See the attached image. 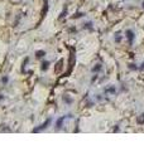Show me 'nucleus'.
Segmentation results:
<instances>
[{
    "instance_id": "obj_3",
    "label": "nucleus",
    "mask_w": 144,
    "mask_h": 151,
    "mask_svg": "<svg viewBox=\"0 0 144 151\" xmlns=\"http://www.w3.org/2000/svg\"><path fill=\"white\" fill-rule=\"evenodd\" d=\"M48 67V63L47 62H44V63H43V67H42V69H46Z\"/></svg>"
},
{
    "instance_id": "obj_4",
    "label": "nucleus",
    "mask_w": 144,
    "mask_h": 151,
    "mask_svg": "<svg viewBox=\"0 0 144 151\" xmlns=\"http://www.w3.org/2000/svg\"><path fill=\"white\" fill-rule=\"evenodd\" d=\"M38 57H43V54H44V52H38Z\"/></svg>"
},
{
    "instance_id": "obj_2",
    "label": "nucleus",
    "mask_w": 144,
    "mask_h": 151,
    "mask_svg": "<svg viewBox=\"0 0 144 151\" xmlns=\"http://www.w3.org/2000/svg\"><path fill=\"white\" fill-rule=\"evenodd\" d=\"M138 122H139V124H143V122H144V115H142V117L138 120Z\"/></svg>"
},
{
    "instance_id": "obj_1",
    "label": "nucleus",
    "mask_w": 144,
    "mask_h": 151,
    "mask_svg": "<svg viewBox=\"0 0 144 151\" xmlns=\"http://www.w3.org/2000/svg\"><path fill=\"white\" fill-rule=\"evenodd\" d=\"M62 121H63V119H60V120H58V122H57V127H61Z\"/></svg>"
}]
</instances>
